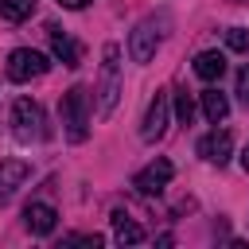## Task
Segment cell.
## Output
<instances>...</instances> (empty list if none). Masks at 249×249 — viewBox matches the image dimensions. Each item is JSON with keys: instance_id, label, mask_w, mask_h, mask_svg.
<instances>
[{"instance_id": "obj_1", "label": "cell", "mask_w": 249, "mask_h": 249, "mask_svg": "<svg viewBox=\"0 0 249 249\" xmlns=\"http://www.w3.org/2000/svg\"><path fill=\"white\" fill-rule=\"evenodd\" d=\"M97 113L101 117H113L117 101H121V47L117 43H105L101 47V74H97Z\"/></svg>"}, {"instance_id": "obj_2", "label": "cell", "mask_w": 249, "mask_h": 249, "mask_svg": "<svg viewBox=\"0 0 249 249\" xmlns=\"http://www.w3.org/2000/svg\"><path fill=\"white\" fill-rule=\"evenodd\" d=\"M58 117H62V128H66L70 144H82L89 136V93H86V86H70L62 93Z\"/></svg>"}, {"instance_id": "obj_3", "label": "cell", "mask_w": 249, "mask_h": 249, "mask_svg": "<svg viewBox=\"0 0 249 249\" xmlns=\"http://www.w3.org/2000/svg\"><path fill=\"white\" fill-rule=\"evenodd\" d=\"M12 132L19 144H31L43 136V109L31 101V97H16L12 105Z\"/></svg>"}, {"instance_id": "obj_4", "label": "cell", "mask_w": 249, "mask_h": 249, "mask_svg": "<svg viewBox=\"0 0 249 249\" xmlns=\"http://www.w3.org/2000/svg\"><path fill=\"white\" fill-rule=\"evenodd\" d=\"M51 70V58L43 51H31V47H16L8 54V78L12 82H31V78H43Z\"/></svg>"}, {"instance_id": "obj_5", "label": "cell", "mask_w": 249, "mask_h": 249, "mask_svg": "<svg viewBox=\"0 0 249 249\" xmlns=\"http://www.w3.org/2000/svg\"><path fill=\"white\" fill-rule=\"evenodd\" d=\"M167 117H171V97L167 93H156L148 101V113H144V124H140V140L156 144L163 132H167Z\"/></svg>"}, {"instance_id": "obj_6", "label": "cell", "mask_w": 249, "mask_h": 249, "mask_svg": "<svg viewBox=\"0 0 249 249\" xmlns=\"http://www.w3.org/2000/svg\"><path fill=\"white\" fill-rule=\"evenodd\" d=\"M171 175H175V163L171 160H152L144 171H136V179H132V187L140 191V195H160L167 183H171Z\"/></svg>"}, {"instance_id": "obj_7", "label": "cell", "mask_w": 249, "mask_h": 249, "mask_svg": "<svg viewBox=\"0 0 249 249\" xmlns=\"http://www.w3.org/2000/svg\"><path fill=\"white\" fill-rule=\"evenodd\" d=\"M198 156L222 167V163L233 156V136H230L226 128H214V132H206V136L198 140Z\"/></svg>"}, {"instance_id": "obj_8", "label": "cell", "mask_w": 249, "mask_h": 249, "mask_svg": "<svg viewBox=\"0 0 249 249\" xmlns=\"http://www.w3.org/2000/svg\"><path fill=\"white\" fill-rule=\"evenodd\" d=\"M156 43H160V35L152 31V23H140V27L128 35V54H132V62H152Z\"/></svg>"}, {"instance_id": "obj_9", "label": "cell", "mask_w": 249, "mask_h": 249, "mask_svg": "<svg viewBox=\"0 0 249 249\" xmlns=\"http://www.w3.org/2000/svg\"><path fill=\"white\" fill-rule=\"evenodd\" d=\"M27 175H31V167H27L23 160H4V163H0V202H8Z\"/></svg>"}, {"instance_id": "obj_10", "label": "cell", "mask_w": 249, "mask_h": 249, "mask_svg": "<svg viewBox=\"0 0 249 249\" xmlns=\"http://www.w3.org/2000/svg\"><path fill=\"white\" fill-rule=\"evenodd\" d=\"M23 222H27V230H31V233H51V230H54V222H58V214H54V206H51V202H27Z\"/></svg>"}, {"instance_id": "obj_11", "label": "cell", "mask_w": 249, "mask_h": 249, "mask_svg": "<svg viewBox=\"0 0 249 249\" xmlns=\"http://www.w3.org/2000/svg\"><path fill=\"white\" fill-rule=\"evenodd\" d=\"M47 31H51V51H54V58H58L62 66H70V70H74V66L82 62V51H78V43H74L66 31H58V27H47Z\"/></svg>"}, {"instance_id": "obj_12", "label": "cell", "mask_w": 249, "mask_h": 249, "mask_svg": "<svg viewBox=\"0 0 249 249\" xmlns=\"http://www.w3.org/2000/svg\"><path fill=\"white\" fill-rule=\"evenodd\" d=\"M113 237H117L121 245H140L148 233H144V226H140V222H132L124 210H113Z\"/></svg>"}, {"instance_id": "obj_13", "label": "cell", "mask_w": 249, "mask_h": 249, "mask_svg": "<svg viewBox=\"0 0 249 249\" xmlns=\"http://www.w3.org/2000/svg\"><path fill=\"white\" fill-rule=\"evenodd\" d=\"M195 74H198L202 82H218V78L226 74V54H218V51H202V54L195 58Z\"/></svg>"}, {"instance_id": "obj_14", "label": "cell", "mask_w": 249, "mask_h": 249, "mask_svg": "<svg viewBox=\"0 0 249 249\" xmlns=\"http://www.w3.org/2000/svg\"><path fill=\"white\" fill-rule=\"evenodd\" d=\"M198 97H202V117H206L210 124L226 121V113H230V101H226V93H218V89H206V93H198Z\"/></svg>"}, {"instance_id": "obj_15", "label": "cell", "mask_w": 249, "mask_h": 249, "mask_svg": "<svg viewBox=\"0 0 249 249\" xmlns=\"http://www.w3.org/2000/svg\"><path fill=\"white\" fill-rule=\"evenodd\" d=\"M35 12V0H0V19L8 23H23Z\"/></svg>"}, {"instance_id": "obj_16", "label": "cell", "mask_w": 249, "mask_h": 249, "mask_svg": "<svg viewBox=\"0 0 249 249\" xmlns=\"http://www.w3.org/2000/svg\"><path fill=\"white\" fill-rule=\"evenodd\" d=\"M226 47L230 51H249V27H230L226 31Z\"/></svg>"}, {"instance_id": "obj_17", "label": "cell", "mask_w": 249, "mask_h": 249, "mask_svg": "<svg viewBox=\"0 0 249 249\" xmlns=\"http://www.w3.org/2000/svg\"><path fill=\"white\" fill-rule=\"evenodd\" d=\"M175 113H179V121H183V124H191V117H195V101H191V93H187V89L175 97Z\"/></svg>"}, {"instance_id": "obj_18", "label": "cell", "mask_w": 249, "mask_h": 249, "mask_svg": "<svg viewBox=\"0 0 249 249\" xmlns=\"http://www.w3.org/2000/svg\"><path fill=\"white\" fill-rule=\"evenodd\" d=\"M66 245H101V233H74V237H66Z\"/></svg>"}, {"instance_id": "obj_19", "label": "cell", "mask_w": 249, "mask_h": 249, "mask_svg": "<svg viewBox=\"0 0 249 249\" xmlns=\"http://www.w3.org/2000/svg\"><path fill=\"white\" fill-rule=\"evenodd\" d=\"M237 93L249 101V66H241V70H237Z\"/></svg>"}, {"instance_id": "obj_20", "label": "cell", "mask_w": 249, "mask_h": 249, "mask_svg": "<svg viewBox=\"0 0 249 249\" xmlns=\"http://www.w3.org/2000/svg\"><path fill=\"white\" fill-rule=\"evenodd\" d=\"M89 0H58V8H70V12H82Z\"/></svg>"}, {"instance_id": "obj_21", "label": "cell", "mask_w": 249, "mask_h": 249, "mask_svg": "<svg viewBox=\"0 0 249 249\" xmlns=\"http://www.w3.org/2000/svg\"><path fill=\"white\" fill-rule=\"evenodd\" d=\"M241 167L249 171V144H245V152H241Z\"/></svg>"}]
</instances>
